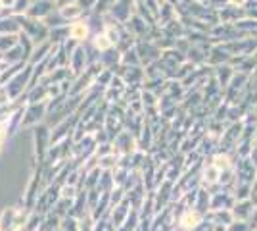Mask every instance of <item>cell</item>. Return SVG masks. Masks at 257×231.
<instances>
[{
	"label": "cell",
	"mask_w": 257,
	"mask_h": 231,
	"mask_svg": "<svg viewBox=\"0 0 257 231\" xmlns=\"http://www.w3.org/2000/svg\"><path fill=\"white\" fill-rule=\"evenodd\" d=\"M56 8H58V2L56 0H33V4L29 6V10L25 12V16L39 20V18H46Z\"/></svg>",
	"instance_id": "6da1fadb"
},
{
	"label": "cell",
	"mask_w": 257,
	"mask_h": 231,
	"mask_svg": "<svg viewBox=\"0 0 257 231\" xmlns=\"http://www.w3.org/2000/svg\"><path fill=\"white\" fill-rule=\"evenodd\" d=\"M69 37L73 41H85L88 37V23L83 22V20H75L69 25Z\"/></svg>",
	"instance_id": "7a4b0ae2"
},
{
	"label": "cell",
	"mask_w": 257,
	"mask_h": 231,
	"mask_svg": "<svg viewBox=\"0 0 257 231\" xmlns=\"http://www.w3.org/2000/svg\"><path fill=\"white\" fill-rule=\"evenodd\" d=\"M60 12H62V16H64L67 22H75V20H79V18L85 14V10H83L77 2H69V4L60 6Z\"/></svg>",
	"instance_id": "3957f363"
},
{
	"label": "cell",
	"mask_w": 257,
	"mask_h": 231,
	"mask_svg": "<svg viewBox=\"0 0 257 231\" xmlns=\"http://www.w3.org/2000/svg\"><path fill=\"white\" fill-rule=\"evenodd\" d=\"M22 27L18 16H8V18H0V33H16Z\"/></svg>",
	"instance_id": "277c9868"
},
{
	"label": "cell",
	"mask_w": 257,
	"mask_h": 231,
	"mask_svg": "<svg viewBox=\"0 0 257 231\" xmlns=\"http://www.w3.org/2000/svg\"><path fill=\"white\" fill-rule=\"evenodd\" d=\"M128 6H131V0H115V4L111 6V12L119 20H127L128 12H131Z\"/></svg>",
	"instance_id": "5b68a950"
},
{
	"label": "cell",
	"mask_w": 257,
	"mask_h": 231,
	"mask_svg": "<svg viewBox=\"0 0 257 231\" xmlns=\"http://www.w3.org/2000/svg\"><path fill=\"white\" fill-rule=\"evenodd\" d=\"M198 220H200V214H198V212H188L186 216H182L181 223L184 229H190V227H194V225L198 223Z\"/></svg>",
	"instance_id": "8992f818"
},
{
	"label": "cell",
	"mask_w": 257,
	"mask_h": 231,
	"mask_svg": "<svg viewBox=\"0 0 257 231\" xmlns=\"http://www.w3.org/2000/svg\"><path fill=\"white\" fill-rule=\"evenodd\" d=\"M33 4V0H16V4H14V8L12 12L16 14V16H23L25 12L29 10V6Z\"/></svg>",
	"instance_id": "52a82bcc"
},
{
	"label": "cell",
	"mask_w": 257,
	"mask_h": 231,
	"mask_svg": "<svg viewBox=\"0 0 257 231\" xmlns=\"http://www.w3.org/2000/svg\"><path fill=\"white\" fill-rule=\"evenodd\" d=\"M94 44H96V48H100V50H107L109 46H111V41H109V37H107L106 33L104 35H96V39H94Z\"/></svg>",
	"instance_id": "ba28073f"
},
{
	"label": "cell",
	"mask_w": 257,
	"mask_h": 231,
	"mask_svg": "<svg viewBox=\"0 0 257 231\" xmlns=\"http://www.w3.org/2000/svg\"><path fill=\"white\" fill-rule=\"evenodd\" d=\"M115 4V0H98L96 2V14H100V12H106V10H109L111 6Z\"/></svg>",
	"instance_id": "9c48e42d"
},
{
	"label": "cell",
	"mask_w": 257,
	"mask_h": 231,
	"mask_svg": "<svg viewBox=\"0 0 257 231\" xmlns=\"http://www.w3.org/2000/svg\"><path fill=\"white\" fill-rule=\"evenodd\" d=\"M75 2L85 12H88V10H92V8H96V2H98V0H75Z\"/></svg>",
	"instance_id": "30bf717a"
},
{
	"label": "cell",
	"mask_w": 257,
	"mask_h": 231,
	"mask_svg": "<svg viewBox=\"0 0 257 231\" xmlns=\"http://www.w3.org/2000/svg\"><path fill=\"white\" fill-rule=\"evenodd\" d=\"M14 44V37H0V46H12Z\"/></svg>",
	"instance_id": "8fae6325"
},
{
	"label": "cell",
	"mask_w": 257,
	"mask_h": 231,
	"mask_svg": "<svg viewBox=\"0 0 257 231\" xmlns=\"http://www.w3.org/2000/svg\"><path fill=\"white\" fill-rule=\"evenodd\" d=\"M2 4H4V8H6V10H10V12H12V8H14V4H16V0H2Z\"/></svg>",
	"instance_id": "7c38bea8"
},
{
	"label": "cell",
	"mask_w": 257,
	"mask_h": 231,
	"mask_svg": "<svg viewBox=\"0 0 257 231\" xmlns=\"http://www.w3.org/2000/svg\"><path fill=\"white\" fill-rule=\"evenodd\" d=\"M58 6H64V4H69V2H75V0H56Z\"/></svg>",
	"instance_id": "4fadbf2b"
},
{
	"label": "cell",
	"mask_w": 257,
	"mask_h": 231,
	"mask_svg": "<svg viewBox=\"0 0 257 231\" xmlns=\"http://www.w3.org/2000/svg\"><path fill=\"white\" fill-rule=\"evenodd\" d=\"M2 12H10V10H6V8H4V4H2V0H0V14H2Z\"/></svg>",
	"instance_id": "5bb4252c"
},
{
	"label": "cell",
	"mask_w": 257,
	"mask_h": 231,
	"mask_svg": "<svg viewBox=\"0 0 257 231\" xmlns=\"http://www.w3.org/2000/svg\"><path fill=\"white\" fill-rule=\"evenodd\" d=\"M232 2H240V4H244V0H232Z\"/></svg>",
	"instance_id": "9a60e30c"
}]
</instances>
